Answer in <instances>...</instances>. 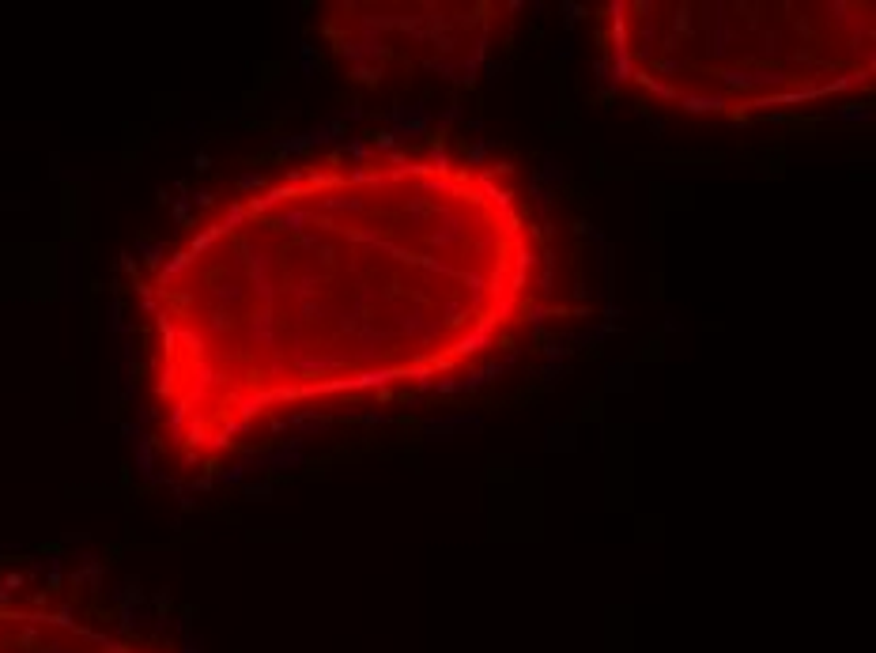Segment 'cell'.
I'll list each match as a JSON object with an SVG mask.
<instances>
[{
    "instance_id": "1",
    "label": "cell",
    "mask_w": 876,
    "mask_h": 653,
    "mask_svg": "<svg viewBox=\"0 0 876 653\" xmlns=\"http://www.w3.org/2000/svg\"><path fill=\"white\" fill-rule=\"evenodd\" d=\"M548 284V227L502 159L389 147L254 182L133 284L159 449L197 480L299 419L461 385Z\"/></svg>"
},
{
    "instance_id": "2",
    "label": "cell",
    "mask_w": 876,
    "mask_h": 653,
    "mask_svg": "<svg viewBox=\"0 0 876 653\" xmlns=\"http://www.w3.org/2000/svg\"><path fill=\"white\" fill-rule=\"evenodd\" d=\"M604 68L695 117L752 121L872 87L869 0H612Z\"/></svg>"
},
{
    "instance_id": "3",
    "label": "cell",
    "mask_w": 876,
    "mask_h": 653,
    "mask_svg": "<svg viewBox=\"0 0 876 653\" xmlns=\"http://www.w3.org/2000/svg\"><path fill=\"white\" fill-rule=\"evenodd\" d=\"M518 4L499 0H340L321 34L340 72L362 87L472 79L510 31Z\"/></svg>"
},
{
    "instance_id": "4",
    "label": "cell",
    "mask_w": 876,
    "mask_h": 653,
    "mask_svg": "<svg viewBox=\"0 0 876 653\" xmlns=\"http://www.w3.org/2000/svg\"><path fill=\"white\" fill-rule=\"evenodd\" d=\"M0 653H170L42 593L0 589Z\"/></svg>"
}]
</instances>
